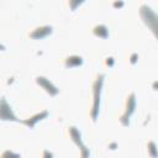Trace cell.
Instances as JSON below:
<instances>
[{"instance_id": "6da1fadb", "label": "cell", "mask_w": 158, "mask_h": 158, "mask_svg": "<svg viewBox=\"0 0 158 158\" xmlns=\"http://www.w3.org/2000/svg\"><path fill=\"white\" fill-rule=\"evenodd\" d=\"M139 14L146 26L152 31L158 41V15L148 5H142L139 9Z\"/></svg>"}, {"instance_id": "7a4b0ae2", "label": "cell", "mask_w": 158, "mask_h": 158, "mask_svg": "<svg viewBox=\"0 0 158 158\" xmlns=\"http://www.w3.org/2000/svg\"><path fill=\"white\" fill-rule=\"evenodd\" d=\"M104 84V75H99L93 85V94H94V104H93V110H91V117L94 121H96L98 115H99V107H100V94Z\"/></svg>"}, {"instance_id": "3957f363", "label": "cell", "mask_w": 158, "mask_h": 158, "mask_svg": "<svg viewBox=\"0 0 158 158\" xmlns=\"http://www.w3.org/2000/svg\"><path fill=\"white\" fill-rule=\"evenodd\" d=\"M0 118L2 121H16V122H20L21 121L20 118L16 117V115L14 114L11 106L7 104V101H6L5 98H2L1 99V102H0Z\"/></svg>"}, {"instance_id": "277c9868", "label": "cell", "mask_w": 158, "mask_h": 158, "mask_svg": "<svg viewBox=\"0 0 158 158\" xmlns=\"http://www.w3.org/2000/svg\"><path fill=\"white\" fill-rule=\"evenodd\" d=\"M135 109H136V96L135 94H130L128 98H127V101H126V110L123 112V115L121 116V122L123 126H128V122H130V117L131 115L135 112Z\"/></svg>"}, {"instance_id": "5b68a950", "label": "cell", "mask_w": 158, "mask_h": 158, "mask_svg": "<svg viewBox=\"0 0 158 158\" xmlns=\"http://www.w3.org/2000/svg\"><path fill=\"white\" fill-rule=\"evenodd\" d=\"M36 83H37L42 89H44V91H46L47 94H49L51 96H56V95L59 93V89H58L49 79H47L46 77H37V78H36Z\"/></svg>"}, {"instance_id": "8992f818", "label": "cell", "mask_w": 158, "mask_h": 158, "mask_svg": "<svg viewBox=\"0 0 158 158\" xmlns=\"http://www.w3.org/2000/svg\"><path fill=\"white\" fill-rule=\"evenodd\" d=\"M52 26H41V27H37L35 28L31 33H30V37L33 38V40H42L44 37H47L48 35L52 33Z\"/></svg>"}, {"instance_id": "52a82bcc", "label": "cell", "mask_w": 158, "mask_h": 158, "mask_svg": "<svg viewBox=\"0 0 158 158\" xmlns=\"http://www.w3.org/2000/svg\"><path fill=\"white\" fill-rule=\"evenodd\" d=\"M47 116H48V111L43 110V111H41V112H38V114H36V115H33V116H31V117H28V118L23 120V121H22V123H25V125H26V126H28L30 128H33V127H35V125H36L38 121H41V120L46 118Z\"/></svg>"}, {"instance_id": "ba28073f", "label": "cell", "mask_w": 158, "mask_h": 158, "mask_svg": "<svg viewBox=\"0 0 158 158\" xmlns=\"http://www.w3.org/2000/svg\"><path fill=\"white\" fill-rule=\"evenodd\" d=\"M69 135H70L72 139L74 141V143H75L79 148H83V147H84V144H83V142H81V135H80L79 130H78L75 126L69 127Z\"/></svg>"}, {"instance_id": "9c48e42d", "label": "cell", "mask_w": 158, "mask_h": 158, "mask_svg": "<svg viewBox=\"0 0 158 158\" xmlns=\"http://www.w3.org/2000/svg\"><path fill=\"white\" fill-rule=\"evenodd\" d=\"M65 67L67 68H74V67H80L81 64H83V58L80 57V56H77V54H74V56H70V57H68L67 59H65Z\"/></svg>"}, {"instance_id": "30bf717a", "label": "cell", "mask_w": 158, "mask_h": 158, "mask_svg": "<svg viewBox=\"0 0 158 158\" xmlns=\"http://www.w3.org/2000/svg\"><path fill=\"white\" fill-rule=\"evenodd\" d=\"M94 35L96 37H100V38H107L109 37V28L105 26V25H98L94 27L93 30Z\"/></svg>"}, {"instance_id": "8fae6325", "label": "cell", "mask_w": 158, "mask_h": 158, "mask_svg": "<svg viewBox=\"0 0 158 158\" xmlns=\"http://www.w3.org/2000/svg\"><path fill=\"white\" fill-rule=\"evenodd\" d=\"M147 147H148V153H149V156H151L152 158H158V148H157L156 143H154V142H149Z\"/></svg>"}, {"instance_id": "7c38bea8", "label": "cell", "mask_w": 158, "mask_h": 158, "mask_svg": "<svg viewBox=\"0 0 158 158\" xmlns=\"http://www.w3.org/2000/svg\"><path fill=\"white\" fill-rule=\"evenodd\" d=\"M1 158H21V154L16 153V152H14L11 149H7L1 154Z\"/></svg>"}, {"instance_id": "4fadbf2b", "label": "cell", "mask_w": 158, "mask_h": 158, "mask_svg": "<svg viewBox=\"0 0 158 158\" xmlns=\"http://www.w3.org/2000/svg\"><path fill=\"white\" fill-rule=\"evenodd\" d=\"M80 151H81V158H89V156H90V152H89V149L84 146L83 148H80Z\"/></svg>"}, {"instance_id": "5bb4252c", "label": "cell", "mask_w": 158, "mask_h": 158, "mask_svg": "<svg viewBox=\"0 0 158 158\" xmlns=\"http://www.w3.org/2000/svg\"><path fill=\"white\" fill-rule=\"evenodd\" d=\"M43 158H53V153L46 149V151L43 152Z\"/></svg>"}, {"instance_id": "9a60e30c", "label": "cell", "mask_w": 158, "mask_h": 158, "mask_svg": "<svg viewBox=\"0 0 158 158\" xmlns=\"http://www.w3.org/2000/svg\"><path fill=\"white\" fill-rule=\"evenodd\" d=\"M81 2H83V1H79V2H78V1H70L72 10H75V6H77V5H79V4H81Z\"/></svg>"}, {"instance_id": "2e32d148", "label": "cell", "mask_w": 158, "mask_h": 158, "mask_svg": "<svg viewBox=\"0 0 158 158\" xmlns=\"http://www.w3.org/2000/svg\"><path fill=\"white\" fill-rule=\"evenodd\" d=\"M106 64L110 65V67H112V65H114V58H112V57L107 58V59H106Z\"/></svg>"}, {"instance_id": "e0dca14e", "label": "cell", "mask_w": 158, "mask_h": 158, "mask_svg": "<svg viewBox=\"0 0 158 158\" xmlns=\"http://www.w3.org/2000/svg\"><path fill=\"white\" fill-rule=\"evenodd\" d=\"M136 60H137V54H136V53H133V54H132V57H131V63H132V64H135V63H136Z\"/></svg>"}, {"instance_id": "ac0fdd59", "label": "cell", "mask_w": 158, "mask_h": 158, "mask_svg": "<svg viewBox=\"0 0 158 158\" xmlns=\"http://www.w3.org/2000/svg\"><path fill=\"white\" fill-rule=\"evenodd\" d=\"M152 88H153L154 90H158V80H157V81H154V83L152 84Z\"/></svg>"}, {"instance_id": "d6986e66", "label": "cell", "mask_w": 158, "mask_h": 158, "mask_svg": "<svg viewBox=\"0 0 158 158\" xmlns=\"http://www.w3.org/2000/svg\"><path fill=\"white\" fill-rule=\"evenodd\" d=\"M123 5V2H115L114 4V6H122Z\"/></svg>"}]
</instances>
